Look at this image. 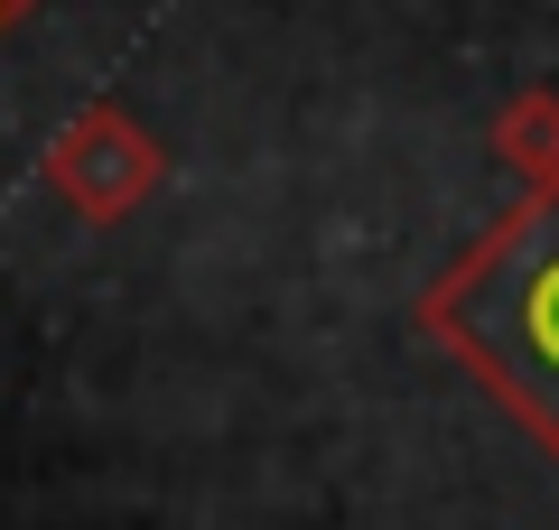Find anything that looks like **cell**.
I'll list each match as a JSON object with an SVG mask.
<instances>
[{
	"mask_svg": "<svg viewBox=\"0 0 559 530\" xmlns=\"http://www.w3.org/2000/svg\"><path fill=\"white\" fill-rule=\"evenodd\" d=\"M38 177H47V196L75 205L84 224H131L140 205L168 186V149H159V131H150L140 112H121V103H84V112L47 140Z\"/></svg>",
	"mask_w": 559,
	"mask_h": 530,
	"instance_id": "cell-2",
	"label": "cell"
},
{
	"mask_svg": "<svg viewBox=\"0 0 559 530\" xmlns=\"http://www.w3.org/2000/svg\"><path fill=\"white\" fill-rule=\"evenodd\" d=\"M419 326L532 429L559 466V177L522 186V205L419 298Z\"/></svg>",
	"mask_w": 559,
	"mask_h": 530,
	"instance_id": "cell-1",
	"label": "cell"
},
{
	"mask_svg": "<svg viewBox=\"0 0 559 530\" xmlns=\"http://www.w3.org/2000/svg\"><path fill=\"white\" fill-rule=\"evenodd\" d=\"M28 10H38V0H0V38H10V28H20Z\"/></svg>",
	"mask_w": 559,
	"mask_h": 530,
	"instance_id": "cell-4",
	"label": "cell"
},
{
	"mask_svg": "<svg viewBox=\"0 0 559 530\" xmlns=\"http://www.w3.org/2000/svg\"><path fill=\"white\" fill-rule=\"evenodd\" d=\"M495 158L522 177V186H550L559 177V94L550 84H522L495 112Z\"/></svg>",
	"mask_w": 559,
	"mask_h": 530,
	"instance_id": "cell-3",
	"label": "cell"
}]
</instances>
